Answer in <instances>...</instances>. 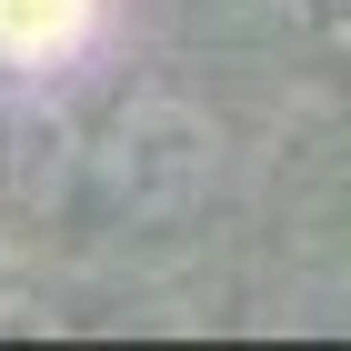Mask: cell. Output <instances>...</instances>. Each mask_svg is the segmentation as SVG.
Returning <instances> with one entry per match:
<instances>
[{
    "instance_id": "1",
    "label": "cell",
    "mask_w": 351,
    "mask_h": 351,
    "mask_svg": "<svg viewBox=\"0 0 351 351\" xmlns=\"http://www.w3.org/2000/svg\"><path fill=\"white\" fill-rule=\"evenodd\" d=\"M221 181V131L211 110H191L181 90H141L101 121L90 141V191L121 221H191Z\"/></svg>"
},
{
    "instance_id": "2",
    "label": "cell",
    "mask_w": 351,
    "mask_h": 351,
    "mask_svg": "<svg viewBox=\"0 0 351 351\" xmlns=\"http://www.w3.org/2000/svg\"><path fill=\"white\" fill-rule=\"evenodd\" d=\"M90 0H0V51L10 60H60L71 40H81Z\"/></svg>"
}]
</instances>
